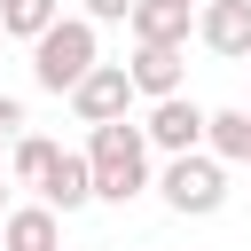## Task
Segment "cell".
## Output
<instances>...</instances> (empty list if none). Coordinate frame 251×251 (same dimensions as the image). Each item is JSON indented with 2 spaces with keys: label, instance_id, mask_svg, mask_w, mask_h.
<instances>
[{
  "label": "cell",
  "instance_id": "obj_3",
  "mask_svg": "<svg viewBox=\"0 0 251 251\" xmlns=\"http://www.w3.org/2000/svg\"><path fill=\"white\" fill-rule=\"evenodd\" d=\"M165 204L173 212H188V220H204V212H220L227 204V157H212V149H188V157H173L165 165Z\"/></svg>",
  "mask_w": 251,
  "mask_h": 251
},
{
  "label": "cell",
  "instance_id": "obj_8",
  "mask_svg": "<svg viewBox=\"0 0 251 251\" xmlns=\"http://www.w3.org/2000/svg\"><path fill=\"white\" fill-rule=\"evenodd\" d=\"M0 251H63V212L55 204H16L0 220Z\"/></svg>",
  "mask_w": 251,
  "mask_h": 251
},
{
  "label": "cell",
  "instance_id": "obj_15",
  "mask_svg": "<svg viewBox=\"0 0 251 251\" xmlns=\"http://www.w3.org/2000/svg\"><path fill=\"white\" fill-rule=\"evenodd\" d=\"M0 220H8V180H0Z\"/></svg>",
  "mask_w": 251,
  "mask_h": 251
},
{
  "label": "cell",
  "instance_id": "obj_10",
  "mask_svg": "<svg viewBox=\"0 0 251 251\" xmlns=\"http://www.w3.org/2000/svg\"><path fill=\"white\" fill-rule=\"evenodd\" d=\"M180 63H188L180 47H133L126 71H133V86H141L149 102H165V94H180Z\"/></svg>",
  "mask_w": 251,
  "mask_h": 251
},
{
  "label": "cell",
  "instance_id": "obj_6",
  "mask_svg": "<svg viewBox=\"0 0 251 251\" xmlns=\"http://www.w3.org/2000/svg\"><path fill=\"white\" fill-rule=\"evenodd\" d=\"M196 39H204L212 55L251 63V0H204V8H196Z\"/></svg>",
  "mask_w": 251,
  "mask_h": 251
},
{
  "label": "cell",
  "instance_id": "obj_1",
  "mask_svg": "<svg viewBox=\"0 0 251 251\" xmlns=\"http://www.w3.org/2000/svg\"><path fill=\"white\" fill-rule=\"evenodd\" d=\"M86 157H94V196L102 204H133L149 188V126L110 118V126L86 133Z\"/></svg>",
  "mask_w": 251,
  "mask_h": 251
},
{
  "label": "cell",
  "instance_id": "obj_11",
  "mask_svg": "<svg viewBox=\"0 0 251 251\" xmlns=\"http://www.w3.org/2000/svg\"><path fill=\"white\" fill-rule=\"evenodd\" d=\"M63 24V0H0V31L8 39H39Z\"/></svg>",
  "mask_w": 251,
  "mask_h": 251
},
{
  "label": "cell",
  "instance_id": "obj_16",
  "mask_svg": "<svg viewBox=\"0 0 251 251\" xmlns=\"http://www.w3.org/2000/svg\"><path fill=\"white\" fill-rule=\"evenodd\" d=\"M188 8H196V0H188Z\"/></svg>",
  "mask_w": 251,
  "mask_h": 251
},
{
  "label": "cell",
  "instance_id": "obj_2",
  "mask_svg": "<svg viewBox=\"0 0 251 251\" xmlns=\"http://www.w3.org/2000/svg\"><path fill=\"white\" fill-rule=\"evenodd\" d=\"M94 63H102V55H94V16H63L55 31L31 39V78H39L47 94H71Z\"/></svg>",
  "mask_w": 251,
  "mask_h": 251
},
{
  "label": "cell",
  "instance_id": "obj_14",
  "mask_svg": "<svg viewBox=\"0 0 251 251\" xmlns=\"http://www.w3.org/2000/svg\"><path fill=\"white\" fill-rule=\"evenodd\" d=\"M133 8L141 0H78V16H94V24H133Z\"/></svg>",
  "mask_w": 251,
  "mask_h": 251
},
{
  "label": "cell",
  "instance_id": "obj_12",
  "mask_svg": "<svg viewBox=\"0 0 251 251\" xmlns=\"http://www.w3.org/2000/svg\"><path fill=\"white\" fill-rule=\"evenodd\" d=\"M55 157H63V149H55V141H47V133H24V141H16V149H8V173H16V180H24V188H31V196H39V180H47V173H55Z\"/></svg>",
  "mask_w": 251,
  "mask_h": 251
},
{
  "label": "cell",
  "instance_id": "obj_9",
  "mask_svg": "<svg viewBox=\"0 0 251 251\" xmlns=\"http://www.w3.org/2000/svg\"><path fill=\"white\" fill-rule=\"evenodd\" d=\"M39 204H55V212L94 204V157H86V149H63V157H55V173L39 180Z\"/></svg>",
  "mask_w": 251,
  "mask_h": 251
},
{
  "label": "cell",
  "instance_id": "obj_7",
  "mask_svg": "<svg viewBox=\"0 0 251 251\" xmlns=\"http://www.w3.org/2000/svg\"><path fill=\"white\" fill-rule=\"evenodd\" d=\"M188 31H196L188 0H141L133 8V47H188Z\"/></svg>",
  "mask_w": 251,
  "mask_h": 251
},
{
  "label": "cell",
  "instance_id": "obj_13",
  "mask_svg": "<svg viewBox=\"0 0 251 251\" xmlns=\"http://www.w3.org/2000/svg\"><path fill=\"white\" fill-rule=\"evenodd\" d=\"M24 126H31V118H24V102H16V94H0V149H16V141H24Z\"/></svg>",
  "mask_w": 251,
  "mask_h": 251
},
{
  "label": "cell",
  "instance_id": "obj_5",
  "mask_svg": "<svg viewBox=\"0 0 251 251\" xmlns=\"http://www.w3.org/2000/svg\"><path fill=\"white\" fill-rule=\"evenodd\" d=\"M204 141H212V110H196L188 94H165V102L149 110V149L188 157V149H204Z\"/></svg>",
  "mask_w": 251,
  "mask_h": 251
},
{
  "label": "cell",
  "instance_id": "obj_4",
  "mask_svg": "<svg viewBox=\"0 0 251 251\" xmlns=\"http://www.w3.org/2000/svg\"><path fill=\"white\" fill-rule=\"evenodd\" d=\"M133 94H141V86H133L126 63H94V71L71 86V110H78V126H110V118L133 110Z\"/></svg>",
  "mask_w": 251,
  "mask_h": 251
}]
</instances>
